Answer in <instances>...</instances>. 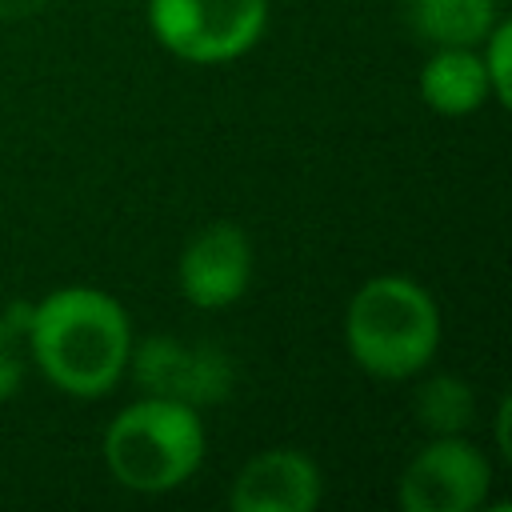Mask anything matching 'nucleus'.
<instances>
[{
  "instance_id": "1",
  "label": "nucleus",
  "mask_w": 512,
  "mask_h": 512,
  "mask_svg": "<svg viewBox=\"0 0 512 512\" xmlns=\"http://www.w3.org/2000/svg\"><path fill=\"white\" fill-rule=\"evenodd\" d=\"M132 344V320L104 288H52L28 312L32 364L52 388L76 400L108 396L128 372Z\"/></svg>"
},
{
  "instance_id": "2",
  "label": "nucleus",
  "mask_w": 512,
  "mask_h": 512,
  "mask_svg": "<svg viewBox=\"0 0 512 512\" xmlns=\"http://www.w3.org/2000/svg\"><path fill=\"white\" fill-rule=\"evenodd\" d=\"M344 348L376 380L420 376L440 348V308L432 292L400 272L368 276L344 308Z\"/></svg>"
},
{
  "instance_id": "3",
  "label": "nucleus",
  "mask_w": 512,
  "mask_h": 512,
  "mask_svg": "<svg viewBox=\"0 0 512 512\" xmlns=\"http://www.w3.org/2000/svg\"><path fill=\"white\" fill-rule=\"evenodd\" d=\"M204 420L192 404L168 396H140L104 428V464L128 492L160 496L196 476L204 464Z\"/></svg>"
},
{
  "instance_id": "4",
  "label": "nucleus",
  "mask_w": 512,
  "mask_h": 512,
  "mask_svg": "<svg viewBox=\"0 0 512 512\" xmlns=\"http://www.w3.org/2000/svg\"><path fill=\"white\" fill-rule=\"evenodd\" d=\"M148 28L176 60L228 64L264 36L268 0H148Z\"/></svg>"
},
{
  "instance_id": "5",
  "label": "nucleus",
  "mask_w": 512,
  "mask_h": 512,
  "mask_svg": "<svg viewBox=\"0 0 512 512\" xmlns=\"http://www.w3.org/2000/svg\"><path fill=\"white\" fill-rule=\"evenodd\" d=\"M492 464L488 456L456 436H432L400 472L396 500L404 512H472L488 500Z\"/></svg>"
},
{
  "instance_id": "6",
  "label": "nucleus",
  "mask_w": 512,
  "mask_h": 512,
  "mask_svg": "<svg viewBox=\"0 0 512 512\" xmlns=\"http://www.w3.org/2000/svg\"><path fill=\"white\" fill-rule=\"evenodd\" d=\"M128 372L148 396H168L192 408L224 400L236 384V368L216 344H188L176 336H148L144 344H132Z\"/></svg>"
},
{
  "instance_id": "7",
  "label": "nucleus",
  "mask_w": 512,
  "mask_h": 512,
  "mask_svg": "<svg viewBox=\"0 0 512 512\" xmlns=\"http://www.w3.org/2000/svg\"><path fill=\"white\" fill-rule=\"evenodd\" d=\"M252 268H256V256H252L248 232L232 220H212L184 244L176 260V284L192 308L216 312L236 304L248 292Z\"/></svg>"
},
{
  "instance_id": "8",
  "label": "nucleus",
  "mask_w": 512,
  "mask_h": 512,
  "mask_svg": "<svg viewBox=\"0 0 512 512\" xmlns=\"http://www.w3.org/2000/svg\"><path fill=\"white\" fill-rule=\"evenodd\" d=\"M324 496L320 464L300 448H264L228 488L232 512H312Z\"/></svg>"
},
{
  "instance_id": "9",
  "label": "nucleus",
  "mask_w": 512,
  "mask_h": 512,
  "mask_svg": "<svg viewBox=\"0 0 512 512\" xmlns=\"http://www.w3.org/2000/svg\"><path fill=\"white\" fill-rule=\"evenodd\" d=\"M416 88L436 116H468L492 96L476 48H432Z\"/></svg>"
},
{
  "instance_id": "10",
  "label": "nucleus",
  "mask_w": 512,
  "mask_h": 512,
  "mask_svg": "<svg viewBox=\"0 0 512 512\" xmlns=\"http://www.w3.org/2000/svg\"><path fill=\"white\" fill-rule=\"evenodd\" d=\"M404 20L432 48H476L500 20V0H404Z\"/></svg>"
},
{
  "instance_id": "11",
  "label": "nucleus",
  "mask_w": 512,
  "mask_h": 512,
  "mask_svg": "<svg viewBox=\"0 0 512 512\" xmlns=\"http://www.w3.org/2000/svg\"><path fill=\"white\" fill-rule=\"evenodd\" d=\"M412 412L432 436H456L472 420V388L460 376H432L416 388Z\"/></svg>"
},
{
  "instance_id": "12",
  "label": "nucleus",
  "mask_w": 512,
  "mask_h": 512,
  "mask_svg": "<svg viewBox=\"0 0 512 512\" xmlns=\"http://www.w3.org/2000/svg\"><path fill=\"white\" fill-rule=\"evenodd\" d=\"M28 312L32 304L16 300L0 312V404L12 400L20 388H24V376H28Z\"/></svg>"
},
{
  "instance_id": "13",
  "label": "nucleus",
  "mask_w": 512,
  "mask_h": 512,
  "mask_svg": "<svg viewBox=\"0 0 512 512\" xmlns=\"http://www.w3.org/2000/svg\"><path fill=\"white\" fill-rule=\"evenodd\" d=\"M476 56L484 64V76H488V92L496 104H512V24L500 16L488 36L476 44Z\"/></svg>"
},
{
  "instance_id": "14",
  "label": "nucleus",
  "mask_w": 512,
  "mask_h": 512,
  "mask_svg": "<svg viewBox=\"0 0 512 512\" xmlns=\"http://www.w3.org/2000/svg\"><path fill=\"white\" fill-rule=\"evenodd\" d=\"M52 0H0V20H28L40 16Z\"/></svg>"
},
{
  "instance_id": "15",
  "label": "nucleus",
  "mask_w": 512,
  "mask_h": 512,
  "mask_svg": "<svg viewBox=\"0 0 512 512\" xmlns=\"http://www.w3.org/2000/svg\"><path fill=\"white\" fill-rule=\"evenodd\" d=\"M508 412H512V404L508 400H500V408H496V444H500V452L508 456L512 448H508Z\"/></svg>"
}]
</instances>
